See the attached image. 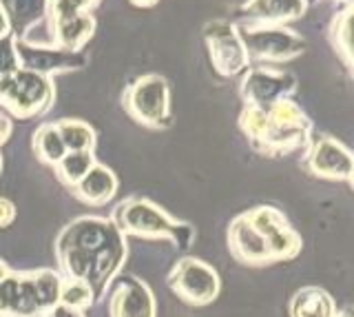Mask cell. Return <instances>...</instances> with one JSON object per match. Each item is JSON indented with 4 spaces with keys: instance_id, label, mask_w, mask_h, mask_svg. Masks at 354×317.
Returning a JSON list of instances; mask_svg holds the SVG:
<instances>
[{
    "instance_id": "obj_1",
    "label": "cell",
    "mask_w": 354,
    "mask_h": 317,
    "mask_svg": "<svg viewBox=\"0 0 354 317\" xmlns=\"http://www.w3.org/2000/svg\"><path fill=\"white\" fill-rule=\"evenodd\" d=\"M55 257L66 278L82 280L100 298L127 257L124 235L104 217H80L55 239Z\"/></svg>"
},
{
    "instance_id": "obj_2",
    "label": "cell",
    "mask_w": 354,
    "mask_h": 317,
    "mask_svg": "<svg viewBox=\"0 0 354 317\" xmlns=\"http://www.w3.org/2000/svg\"><path fill=\"white\" fill-rule=\"evenodd\" d=\"M239 125L252 149L263 156H288L310 147V120L290 98H281L268 107L246 105Z\"/></svg>"
},
{
    "instance_id": "obj_3",
    "label": "cell",
    "mask_w": 354,
    "mask_h": 317,
    "mask_svg": "<svg viewBox=\"0 0 354 317\" xmlns=\"http://www.w3.org/2000/svg\"><path fill=\"white\" fill-rule=\"evenodd\" d=\"M62 278L49 269L11 273L0 282V317H40L60 298Z\"/></svg>"
},
{
    "instance_id": "obj_4",
    "label": "cell",
    "mask_w": 354,
    "mask_h": 317,
    "mask_svg": "<svg viewBox=\"0 0 354 317\" xmlns=\"http://www.w3.org/2000/svg\"><path fill=\"white\" fill-rule=\"evenodd\" d=\"M113 224L122 235H138L147 239H173L180 248H188L193 242L191 224L173 217L149 200L122 202L113 213Z\"/></svg>"
},
{
    "instance_id": "obj_5",
    "label": "cell",
    "mask_w": 354,
    "mask_h": 317,
    "mask_svg": "<svg viewBox=\"0 0 354 317\" xmlns=\"http://www.w3.org/2000/svg\"><path fill=\"white\" fill-rule=\"evenodd\" d=\"M53 84L47 75L18 69L0 78V105L20 120L44 114L53 102Z\"/></svg>"
},
{
    "instance_id": "obj_6",
    "label": "cell",
    "mask_w": 354,
    "mask_h": 317,
    "mask_svg": "<svg viewBox=\"0 0 354 317\" xmlns=\"http://www.w3.org/2000/svg\"><path fill=\"white\" fill-rule=\"evenodd\" d=\"M237 34L246 47L248 58L259 62H286L306 49V40L283 25H266L248 20L237 27Z\"/></svg>"
},
{
    "instance_id": "obj_7",
    "label": "cell",
    "mask_w": 354,
    "mask_h": 317,
    "mask_svg": "<svg viewBox=\"0 0 354 317\" xmlns=\"http://www.w3.org/2000/svg\"><path fill=\"white\" fill-rule=\"evenodd\" d=\"M124 109L136 123L149 129L171 127V91L162 75L149 73L133 82L124 93Z\"/></svg>"
},
{
    "instance_id": "obj_8",
    "label": "cell",
    "mask_w": 354,
    "mask_h": 317,
    "mask_svg": "<svg viewBox=\"0 0 354 317\" xmlns=\"http://www.w3.org/2000/svg\"><path fill=\"white\" fill-rule=\"evenodd\" d=\"M44 18L49 27V42L64 51H82L95 29L93 16L77 9L71 0H49Z\"/></svg>"
},
{
    "instance_id": "obj_9",
    "label": "cell",
    "mask_w": 354,
    "mask_h": 317,
    "mask_svg": "<svg viewBox=\"0 0 354 317\" xmlns=\"http://www.w3.org/2000/svg\"><path fill=\"white\" fill-rule=\"evenodd\" d=\"M169 287L184 304L206 306L217 300L221 282L217 271L210 264H206L204 260L184 257L171 269Z\"/></svg>"
},
{
    "instance_id": "obj_10",
    "label": "cell",
    "mask_w": 354,
    "mask_h": 317,
    "mask_svg": "<svg viewBox=\"0 0 354 317\" xmlns=\"http://www.w3.org/2000/svg\"><path fill=\"white\" fill-rule=\"evenodd\" d=\"M246 215V220L252 224V228L257 231L266 246L270 251L272 264L274 262H288L295 260L299 253H301V237L295 231V228L288 224V220L283 217V213H279L272 206H257Z\"/></svg>"
},
{
    "instance_id": "obj_11",
    "label": "cell",
    "mask_w": 354,
    "mask_h": 317,
    "mask_svg": "<svg viewBox=\"0 0 354 317\" xmlns=\"http://www.w3.org/2000/svg\"><path fill=\"white\" fill-rule=\"evenodd\" d=\"M204 40L208 47L210 62H213V69L219 75L232 78V75L241 73L248 67L250 58L235 25L226 23V20H213V23H208L204 27Z\"/></svg>"
},
{
    "instance_id": "obj_12",
    "label": "cell",
    "mask_w": 354,
    "mask_h": 317,
    "mask_svg": "<svg viewBox=\"0 0 354 317\" xmlns=\"http://www.w3.org/2000/svg\"><path fill=\"white\" fill-rule=\"evenodd\" d=\"M295 75L272 67H254L241 82V98L250 107H268L295 91Z\"/></svg>"
},
{
    "instance_id": "obj_13",
    "label": "cell",
    "mask_w": 354,
    "mask_h": 317,
    "mask_svg": "<svg viewBox=\"0 0 354 317\" xmlns=\"http://www.w3.org/2000/svg\"><path fill=\"white\" fill-rule=\"evenodd\" d=\"M306 165L310 173L324 180H352V153L346 145L330 136H321L313 142L308 151Z\"/></svg>"
},
{
    "instance_id": "obj_14",
    "label": "cell",
    "mask_w": 354,
    "mask_h": 317,
    "mask_svg": "<svg viewBox=\"0 0 354 317\" xmlns=\"http://www.w3.org/2000/svg\"><path fill=\"white\" fill-rule=\"evenodd\" d=\"M16 53H18L20 69L42 73V75H47V78L51 73L80 69L86 64L82 51H64L51 45L36 47V45H27V42H22L18 38H16Z\"/></svg>"
},
{
    "instance_id": "obj_15",
    "label": "cell",
    "mask_w": 354,
    "mask_h": 317,
    "mask_svg": "<svg viewBox=\"0 0 354 317\" xmlns=\"http://www.w3.org/2000/svg\"><path fill=\"white\" fill-rule=\"evenodd\" d=\"M155 298L142 280L122 278L109 298V317H155Z\"/></svg>"
},
{
    "instance_id": "obj_16",
    "label": "cell",
    "mask_w": 354,
    "mask_h": 317,
    "mask_svg": "<svg viewBox=\"0 0 354 317\" xmlns=\"http://www.w3.org/2000/svg\"><path fill=\"white\" fill-rule=\"evenodd\" d=\"M228 248H230V255L246 266L272 264L270 251L266 246L263 237L254 231L243 213L235 217L228 226Z\"/></svg>"
},
{
    "instance_id": "obj_17",
    "label": "cell",
    "mask_w": 354,
    "mask_h": 317,
    "mask_svg": "<svg viewBox=\"0 0 354 317\" xmlns=\"http://www.w3.org/2000/svg\"><path fill=\"white\" fill-rule=\"evenodd\" d=\"M306 0H248L243 5V16L252 23L283 25L288 20H297L306 14Z\"/></svg>"
},
{
    "instance_id": "obj_18",
    "label": "cell",
    "mask_w": 354,
    "mask_h": 317,
    "mask_svg": "<svg viewBox=\"0 0 354 317\" xmlns=\"http://www.w3.org/2000/svg\"><path fill=\"white\" fill-rule=\"evenodd\" d=\"M115 191H118V178L113 176V171L102 165H93L86 171V176L73 187L75 198L91 206L106 204L115 195Z\"/></svg>"
},
{
    "instance_id": "obj_19",
    "label": "cell",
    "mask_w": 354,
    "mask_h": 317,
    "mask_svg": "<svg viewBox=\"0 0 354 317\" xmlns=\"http://www.w3.org/2000/svg\"><path fill=\"white\" fill-rule=\"evenodd\" d=\"M288 313L290 317H335L337 304L321 287H304L290 298Z\"/></svg>"
},
{
    "instance_id": "obj_20",
    "label": "cell",
    "mask_w": 354,
    "mask_h": 317,
    "mask_svg": "<svg viewBox=\"0 0 354 317\" xmlns=\"http://www.w3.org/2000/svg\"><path fill=\"white\" fill-rule=\"evenodd\" d=\"M0 5L9 18L11 36H25L29 29H33L47 16L49 0H0Z\"/></svg>"
},
{
    "instance_id": "obj_21",
    "label": "cell",
    "mask_w": 354,
    "mask_h": 317,
    "mask_svg": "<svg viewBox=\"0 0 354 317\" xmlns=\"http://www.w3.org/2000/svg\"><path fill=\"white\" fill-rule=\"evenodd\" d=\"M33 151L44 162V165H58L62 156L66 153L64 142L58 134L55 125H42L36 134H33Z\"/></svg>"
},
{
    "instance_id": "obj_22",
    "label": "cell",
    "mask_w": 354,
    "mask_h": 317,
    "mask_svg": "<svg viewBox=\"0 0 354 317\" xmlns=\"http://www.w3.org/2000/svg\"><path fill=\"white\" fill-rule=\"evenodd\" d=\"M93 165L95 162H93L91 151H66L62 160L55 165V173H58V178L66 184V187L73 189Z\"/></svg>"
},
{
    "instance_id": "obj_23",
    "label": "cell",
    "mask_w": 354,
    "mask_h": 317,
    "mask_svg": "<svg viewBox=\"0 0 354 317\" xmlns=\"http://www.w3.org/2000/svg\"><path fill=\"white\" fill-rule=\"evenodd\" d=\"M55 127H58L66 151H93L95 134L82 120H60V123H55Z\"/></svg>"
},
{
    "instance_id": "obj_24",
    "label": "cell",
    "mask_w": 354,
    "mask_h": 317,
    "mask_svg": "<svg viewBox=\"0 0 354 317\" xmlns=\"http://www.w3.org/2000/svg\"><path fill=\"white\" fill-rule=\"evenodd\" d=\"M58 302L71 306V309L77 311H86L91 309L95 302V293L93 289L88 287L86 282L82 280H71V278H62L60 282V298Z\"/></svg>"
},
{
    "instance_id": "obj_25",
    "label": "cell",
    "mask_w": 354,
    "mask_h": 317,
    "mask_svg": "<svg viewBox=\"0 0 354 317\" xmlns=\"http://www.w3.org/2000/svg\"><path fill=\"white\" fill-rule=\"evenodd\" d=\"M352 7H348L346 12H341L332 25V36H335V49L341 53L343 62L352 64Z\"/></svg>"
},
{
    "instance_id": "obj_26",
    "label": "cell",
    "mask_w": 354,
    "mask_h": 317,
    "mask_svg": "<svg viewBox=\"0 0 354 317\" xmlns=\"http://www.w3.org/2000/svg\"><path fill=\"white\" fill-rule=\"evenodd\" d=\"M20 69L18 53H16V36H3L0 38V78Z\"/></svg>"
},
{
    "instance_id": "obj_27",
    "label": "cell",
    "mask_w": 354,
    "mask_h": 317,
    "mask_svg": "<svg viewBox=\"0 0 354 317\" xmlns=\"http://www.w3.org/2000/svg\"><path fill=\"white\" fill-rule=\"evenodd\" d=\"M40 317H86V315H84V311H77V309H71V306H66L62 302H55Z\"/></svg>"
},
{
    "instance_id": "obj_28",
    "label": "cell",
    "mask_w": 354,
    "mask_h": 317,
    "mask_svg": "<svg viewBox=\"0 0 354 317\" xmlns=\"http://www.w3.org/2000/svg\"><path fill=\"white\" fill-rule=\"evenodd\" d=\"M14 220H16V206L9 200L0 198V228H7Z\"/></svg>"
},
{
    "instance_id": "obj_29",
    "label": "cell",
    "mask_w": 354,
    "mask_h": 317,
    "mask_svg": "<svg viewBox=\"0 0 354 317\" xmlns=\"http://www.w3.org/2000/svg\"><path fill=\"white\" fill-rule=\"evenodd\" d=\"M11 129H14V127H11V120L0 114V145H5V142L9 140Z\"/></svg>"
},
{
    "instance_id": "obj_30",
    "label": "cell",
    "mask_w": 354,
    "mask_h": 317,
    "mask_svg": "<svg viewBox=\"0 0 354 317\" xmlns=\"http://www.w3.org/2000/svg\"><path fill=\"white\" fill-rule=\"evenodd\" d=\"M9 34H11L9 18H7V14H5L3 5H0V38H3V36H9Z\"/></svg>"
},
{
    "instance_id": "obj_31",
    "label": "cell",
    "mask_w": 354,
    "mask_h": 317,
    "mask_svg": "<svg viewBox=\"0 0 354 317\" xmlns=\"http://www.w3.org/2000/svg\"><path fill=\"white\" fill-rule=\"evenodd\" d=\"M131 5H136V7H142V9H147V7H155L160 3V0H129Z\"/></svg>"
},
{
    "instance_id": "obj_32",
    "label": "cell",
    "mask_w": 354,
    "mask_h": 317,
    "mask_svg": "<svg viewBox=\"0 0 354 317\" xmlns=\"http://www.w3.org/2000/svg\"><path fill=\"white\" fill-rule=\"evenodd\" d=\"M7 275H9V269H7V264H5V262L0 260V282H3V280H5Z\"/></svg>"
},
{
    "instance_id": "obj_33",
    "label": "cell",
    "mask_w": 354,
    "mask_h": 317,
    "mask_svg": "<svg viewBox=\"0 0 354 317\" xmlns=\"http://www.w3.org/2000/svg\"><path fill=\"white\" fill-rule=\"evenodd\" d=\"M335 317H352V311H350V309H346V311H337Z\"/></svg>"
},
{
    "instance_id": "obj_34",
    "label": "cell",
    "mask_w": 354,
    "mask_h": 317,
    "mask_svg": "<svg viewBox=\"0 0 354 317\" xmlns=\"http://www.w3.org/2000/svg\"><path fill=\"white\" fill-rule=\"evenodd\" d=\"M0 167H3V160H0Z\"/></svg>"
}]
</instances>
